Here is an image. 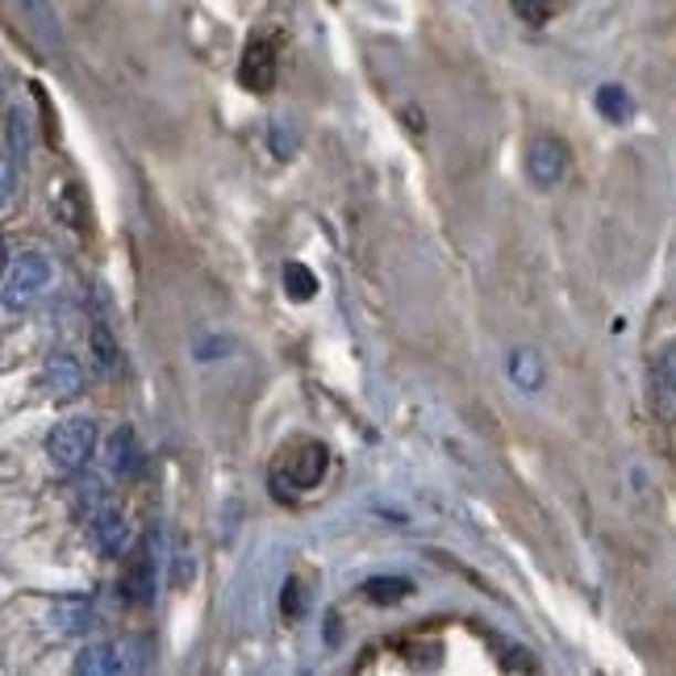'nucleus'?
<instances>
[{
  "instance_id": "nucleus-1",
  "label": "nucleus",
  "mask_w": 676,
  "mask_h": 676,
  "mask_svg": "<svg viewBox=\"0 0 676 676\" xmlns=\"http://www.w3.org/2000/svg\"><path fill=\"white\" fill-rule=\"evenodd\" d=\"M93 447H96V426L88 418H72V422H63V426L51 431V439H46V460H51V468L59 476H72V472H80L88 464Z\"/></svg>"
},
{
  "instance_id": "nucleus-2",
  "label": "nucleus",
  "mask_w": 676,
  "mask_h": 676,
  "mask_svg": "<svg viewBox=\"0 0 676 676\" xmlns=\"http://www.w3.org/2000/svg\"><path fill=\"white\" fill-rule=\"evenodd\" d=\"M51 284V263L38 251H21L9 260L4 272V314H18L25 305H34V297Z\"/></svg>"
},
{
  "instance_id": "nucleus-3",
  "label": "nucleus",
  "mask_w": 676,
  "mask_h": 676,
  "mask_svg": "<svg viewBox=\"0 0 676 676\" xmlns=\"http://www.w3.org/2000/svg\"><path fill=\"white\" fill-rule=\"evenodd\" d=\"M326 476V447L314 443V439H297L281 451V464H276V485L288 480V488L297 493H309V488L321 485Z\"/></svg>"
},
{
  "instance_id": "nucleus-4",
  "label": "nucleus",
  "mask_w": 676,
  "mask_h": 676,
  "mask_svg": "<svg viewBox=\"0 0 676 676\" xmlns=\"http://www.w3.org/2000/svg\"><path fill=\"white\" fill-rule=\"evenodd\" d=\"M276 72H281V59H276V42L272 38H251L246 42L243 59H239V84L246 93H272L276 88Z\"/></svg>"
},
{
  "instance_id": "nucleus-5",
  "label": "nucleus",
  "mask_w": 676,
  "mask_h": 676,
  "mask_svg": "<svg viewBox=\"0 0 676 676\" xmlns=\"http://www.w3.org/2000/svg\"><path fill=\"white\" fill-rule=\"evenodd\" d=\"M117 593H122V601H130V605H147V601H155V556H150V539H142V543L126 556Z\"/></svg>"
},
{
  "instance_id": "nucleus-6",
  "label": "nucleus",
  "mask_w": 676,
  "mask_h": 676,
  "mask_svg": "<svg viewBox=\"0 0 676 676\" xmlns=\"http://www.w3.org/2000/svg\"><path fill=\"white\" fill-rule=\"evenodd\" d=\"M563 168H568V150H563L560 138H535L526 147V176L535 188H556L560 184Z\"/></svg>"
},
{
  "instance_id": "nucleus-7",
  "label": "nucleus",
  "mask_w": 676,
  "mask_h": 676,
  "mask_svg": "<svg viewBox=\"0 0 676 676\" xmlns=\"http://www.w3.org/2000/svg\"><path fill=\"white\" fill-rule=\"evenodd\" d=\"M13 4L21 9V21H25V30L38 38L42 51H59V46H63V25H59L51 0H13Z\"/></svg>"
},
{
  "instance_id": "nucleus-8",
  "label": "nucleus",
  "mask_w": 676,
  "mask_h": 676,
  "mask_svg": "<svg viewBox=\"0 0 676 676\" xmlns=\"http://www.w3.org/2000/svg\"><path fill=\"white\" fill-rule=\"evenodd\" d=\"M652 410L659 422H676V347H668L652 368Z\"/></svg>"
},
{
  "instance_id": "nucleus-9",
  "label": "nucleus",
  "mask_w": 676,
  "mask_h": 676,
  "mask_svg": "<svg viewBox=\"0 0 676 676\" xmlns=\"http://www.w3.org/2000/svg\"><path fill=\"white\" fill-rule=\"evenodd\" d=\"M42 389L51 397H80V389H84V368L72 356H55L42 368Z\"/></svg>"
},
{
  "instance_id": "nucleus-10",
  "label": "nucleus",
  "mask_w": 676,
  "mask_h": 676,
  "mask_svg": "<svg viewBox=\"0 0 676 676\" xmlns=\"http://www.w3.org/2000/svg\"><path fill=\"white\" fill-rule=\"evenodd\" d=\"M105 455H109V468L117 472V476H134V472L142 468V447H138V434H134L130 426H122V431L109 434Z\"/></svg>"
},
{
  "instance_id": "nucleus-11",
  "label": "nucleus",
  "mask_w": 676,
  "mask_h": 676,
  "mask_svg": "<svg viewBox=\"0 0 676 676\" xmlns=\"http://www.w3.org/2000/svg\"><path fill=\"white\" fill-rule=\"evenodd\" d=\"M93 535L105 556H126V539H130V526L122 509H101L93 518Z\"/></svg>"
},
{
  "instance_id": "nucleus-12",
  "label": "nucleus",
  "mask_w": 676,
  "mask_h": 676,
  "mask_svg": "<svg viewBox=\"0 0 676 676\" xmlns=\"http://www.w3.org/2000/svg\"><path fill=\"white\" fill-rule=\"evenodd\" d=\"M51 622L63 635H88L96 626V610L88 601H59L55 610H51Z\"/></svg>"
},
{
  "instance_id": "nucleus-13",
  "label": "nucleus",
  "mask_w": 676,
  "mask_h": 676,
  "mask_svg": "<svg viewBox=\"0 0 676 676\" xmlns=\"http://www.w3.org/2000/svg\"><path fill=\"white\" fill-rule=\"evenodd\" d=\"M75 673H88V676H105V673H126L122 668V652L117 643H93L75 656Z\"/></svg>"
},
{
  "instance_id": "nucleus-14",
  "label": "nucleus",
  "mask_w": 676,
  "mask_h": 676,
  "mask_svg": "<svg viewBox=\"0 0 676 676\" xmlns=\"http://www.w3.org/2000/svg\"><path fill=\"white\" fill-rule=\"evenodd\" d=\"M509 380L518 389H526V393H535L543 384V359L535 356V351H514L509 356Z\"/></svg>"
},
{
  "instance_id": "nucleus-15",
  "label": "nucleus",
  "mask_w": 676,
  "mask_h": 676,
  "mask_svg": "<svg viewBox=\"0 0 676 676\" xmlns=\"http://www.w3.org/2000/svg\"><path fill=\"white\" fill-rule=\"evenodd\" d=\"M413 593V584L405 577H372V581L363 584V598L372 601V605H397V601H405Z\"/></svg>"
},
{
  "instance_id": "nucleus-16",
  "label": "nucleus",
  "mask_w": 676,
  "mask_h": 676,
  "mask_svg": "<svg viewBox=\"0 0 676 676\" xmlns=\"http://www.w3.org/2000/svg\"><path fill=\"white\" fill-rule=\"evenodd\" d=\"M4 150L13 159H21L30 150V117H25L21 105H9V113H4Z\"/></svg>"
},
{
  "instance_id": "nucleus-17",
  "label": "nucleus",
  "mask_w": 676,
  "mask_h": 676,
  "mask_svg": "<svg viewBox=\"0 0 676 676\" xmlns=\"http://www.w3.org/2000/svg\"><path fill=\"white\" fill-rule=\"evenodd\" d=\"M598 113L605 117V122H626V117L635 113V105H631V96H626V88H622V84H601V88H598Z\"/></svg>"
},
{
  "instance_id": "nucleus-18",
  "label": "nucleus",
  "mask_w": 676,
  "mask_h": 676,
  "mask_svg": "<svg viewBox=\"0 0 676 676\" xmlns=\"http://www.w3.org/2000/svg\"><path fill=\"white\" fill-rule=\"evenodd\" d=\"M117 652H122V668L126 673H142L150 664V656H155V643L147 635H134V638H122Z\"/></svg>"
},
{
  "instance_id": "nucleus-19",
  "label": "nucleus",
  "mask_w": 676,
  "mask_h": 676,
  "mask_svg": "<svg viewBox=\"0 0 676 676\" xmlns=\"http://www.w3.org/2000/svg\"><path fill=\"white\" fill-rule=\"evenodd\" d=\"M117 359H122V347H117L109 330L96 321V326H93V363L105 376H113V372H117Z\"/></svg>"
},
{
  "instance_id": "nucleus-20",
  "label": "nucleus",
  "mask_w": 676,
  "mask_h": 676,
  "mask_svg": "<svg viewBox=\"0 0 676 676\" xmlns=\"http://www.w3.org/2000/svg\"><path fill=\"white\" fill-rule=\"evenodd\" d=\"M284 293L293 300H309L318 293V276H314L305 263H288V267H284Z\"/></svg>"
},
{
  "instance_id": "nucleus-21",
  "label": "nucleus",
  "mask_w": 676,
  "mask_h": 676,
  "mask_svg": "<svg viewBox=\"0 0 676 676\" xmlns=\"http://www.w3.org/2000/svg\"><path fill=\"white\" fill-rule=\"evenodd\" d=\"M514 4V13L526 21V25H547L551 13L560 9V0H509Z\"/></svg>"
},
{
  "instance_id": "nucleus-22",
  "label": "nucleus",
  "mask_w": 676,
  "mask_h": 676,
  "mask_svg": "<svg viewBox=\"0 0 676 676\" xmlns=\"http://www.w3.org/2000/svg\"><path fill=\"white\" fill-rule=\"evenodd\" d=\"M281 610H284V619H288V622H297L300 614H305V598H300V584H297V581H288V584H284V593H281Z\"/></svg>"
},
{
  "instance_id": "nucleus-23",
  "label": "nucleus",
  "mask_w": 676,
  "mask_h": 676,
  "mask_svg": "<svg viewBox=\"0 0 676 676\" xmlns=\"http://www.w3.org/2000/svg\"><path fill=\"white\" fill-rule=\"evenodd\" d=\"M59 209H63V218H67L72 225H88V209L80 205V192H75V188H67V192H63Z\"/></svg>"
},
{
  "instance_id": "nucleus-24",
  "label": "nucleus",
  "mask_w": 676,
  "mask_h": 676,
  "mask_svg": "<svg viewBox=\"0 0 676 676\" xmlns=\"http://www.w3.org/2000/svg\"><path fill=\"white\" fill-rule=\"evenodd\" d=\"M405 117H410V130H413V134L426 130V122H418V109H405Z\"/></svg>"
}]
</instances>
